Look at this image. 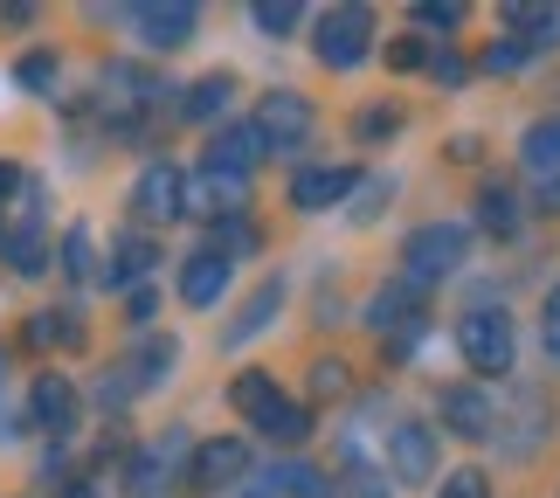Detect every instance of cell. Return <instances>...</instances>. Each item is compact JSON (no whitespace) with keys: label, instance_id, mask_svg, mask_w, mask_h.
I'll list each match as a JSON object with an SVG mask.
<instances>
[{"label":"cell","instance_id":"1","mask_svg":"<svg viewBox=\"0 0 560 498\" xmlns=\"http://www.w3.org/2000/svg\"><path fill=\"white\" fill-rule=\"evenodd\" d=\"M229 402H235V416H249L270 443H305L312 437V408H298L270 374H235L229 381Z\"/></svg>","mask_w":560,"mask_h":498},{"label":"cell","instance_id":"2","mask_svg":"<svg viewBox=\"0 0 560 498\" xmlns=\"http://www.w3.org/2000/svg\"><path fill=\"white\" fill-rule=\"evenodd\" d=\"M457 346H464L470 374H485V381L512 374V360H520V333H512V319H505L499 305H478V312H464Z\"/></svg>","mask_w":560,"mask_h":498},{"label":"cell","instance_id":"3","mask_svg":"<svg viewBox=\"0 0 560 498\" xmlns=\"http://www.w3.org/2000/svg\"><path fill=\"white\" fill-rule=\"evenodd\" d=\"M464 250H470V229L464 222H422L416 235H408V250H401V277L416 291H429L436 277H450L464 264Z\"/></svg>","mask_w":560,"mask_h":498},{"label":"cell","instance_id":"4","mask_svg":"<svg viewBox=\"0 0 560 498\" xmlns=\"http://www.w3.org/2000/svg\"><path fill=\"white\" fill-rule=\"evenodd\" d=\"M312 49H318L326 70H353V62L374 49V14L368 8H326L312 21Z\"/></svg>","mask_w":560,"mask_h":498},{"label":"cell","instance_id":"5","mask_svg":"<svg viewBox=\"0 0 560 498\" xmlns=\"http://www.w3.org/2000/svg\"><path fill=\"white\" fill-rule=\"evenodd\" d=\"M256 139H264V153H298V146L312 139V97L298 91H264L256 97Z\"/></svg>","mask_w":560,"mask_h":498},{"label":"cell","instance_id":"6","mask_svg":"<svg viewBox=\"0 0 560 498\" xmlns=\"http://www.w3.org/2000/svg\"><path fill=\"white\" fill-rule=\"evenodd\" d=\"M187 478L201 485V491H229V485H243V478H249V443H243V437H208L201 450H194Z\"/></svg>","mask_w":560,"mask_h":498},{"label":"cell","instance_id":"7","mask_svg":"<svg viewBox=\"0 0 560 498\" xmlns=\"http://www.w3.org/2000/svg\"><path fill=\"white\" fill-rule=\"evenodd\" d=\"M132 215H139V222H174V215H187V181H180V166H166V160L145 166L139 187H132Z\"/></svg>","mask_w":560,"mask_h":498},{"label":"cell","instance_id":"8","mask_svg":"<svg viewBox=\"0 0 560 498\" xmlns=\"http://www.w3.org/2000/svg\"><path fill=\"white\" fill-rule=\"evenodd\" d=\"M256 160H264V139H256V125H222V132L208 139V153H201V173H222V181H249Z\"/></svg>","mask_w":560,"mask_h":498},{"label":"cell","instance_id":"9","mask_svg":"<svg viewBox=\"0 0 560 498\" xmlns=\"http://www.w3.org/2000/svg\"><path fill=\"white\" fill-rule=\"evenodd\" d=\"M132 28L145 49H180V42L201 28V14L187 8V0H145V8H132Z\"/></svg>","mask_w":560,"mask_h":498},{"label":"cell","instance_id":"10","mask_svg":"<svg viewBox=\"0 0 560 498\" xmlns=\"http://www.w3.org/2000/svg\"><path fill=\"white\" fill-rule=\"evenodd\" d=\"M520 160L533 173V187H540V208H560V118H540L520 146Z\"/></svg>","mask_w":560,"mask_h":498},{"label":"cell","instance_id":"11","mask_svg":"<svg viewBox=\"0 0 560 498\" xmlns=\"http://www.w3.org/2000/svg\"><path fill=\"white\" fill-rule=\"evenodd\" d=\"M436 408H443V422L457 429V437H499V408H491V395H485V387H470V381L443 387Z\"/></svg>","mask_w":560,"mask_h":498},{"label":"cell","instance_id":"12","mask_svg":"<svg viewBox=\"0 0 560 498\" xmlns=\"http://www.w3.org/2000/svg\"><path fill=\"white\" fill-rule=\"evenodd\" d=\"M387 464H395V478H401V485L436 478V429L401 422V429H395V443H387Z\"/></svg>","mask_w":560,"mask_h":498},{"label":"cell","instance_id":"13","mask_svg":"<svg viewBox=\"0 0 560 498\" xmlns=\"http://www.w3.org/2000/svg\"><path fill=\"white\" fill-rule=\"evenodd\" d=\"M28 416L49 429V437H70V429H77V387L62 381V374H42L28 387Z\"/></svg>","mask_w":560,"mask_h":498},{"label":"cell","instance_id":"14","mask_svg":"<svg viewBox=\"0 0 560 498\" xmlns=\"http://www.w3.org/2000/svg\"><path fill=\"white\" fill-rule=\"evenodd\" d=\"M353 187H360L353 166H312V173H298V181H291V201L305 208V215H318V208H339V194H353Z\"/></svg>","mask_w":560,"mask_h":498},{"label":"cell","instance_id":"15","mask_svg":"<svg viewBox=\"0 0 560 498\" xmlns=\"http://www.w3.org/2000/svg\"><path fill=\"white\" fill-rule=\"evenodd\" d=\"M222 291H229V256L194 250L187 264H180V305H214Z\"/></svg>","mask_w":560,"mask_h":498},{"label":"cell","instance_id":"16","mask_svg":"<svg viewBox=\"0 0 560 498\" xmlns=\"http://www.w3.org/2000/svg\"><path fill=\"white\" fill-rule=\"evenodd\" d=\"M243 187L249 181H222V173H201V181H187V215H229L243 208Z\"/></svg>","mask_w":560,"mask_h":498},{"label":"cell","instance_id":"17","mask_svg":"<svg viewBox=\"0 0 560 498\" xmlns=\"http://www.w3.org/2000/svg\"><path fill=\"white\" fill-rule=\"evenodd\" d=\"M505 21H512V35H520V49H533V42H560V8H505Z\"/></svg>","mask_w":560,"mask_h":498},{"label":"cell","instance_id":"18","mask_svg":"<svg viewBox=\"0 0 560 498\" xmlns=\"http://www.w3.org/2000/svg\"><path fill=\"white\" fill-rule=\"evenodd\" d=\"M270 491H284V498H332V478H326V471H312V464H277L270 471Z\"/></svg>","mask_w":560,"mask_h":498},{"label":"cell","instance_id":"19","mask_svg":"<svg viewBox=\"0 0 560 498\" xmlns=\"http://www.w3.org/2000/svg\"><path fill=\"white\" fill-rule=\"evenodd\" d=\"M229 97H235V77H222V70H214V77H201V83H194V91L180 97V112H187V118H214Z\"/></svg>","mask_w":560,"mask_h":498},{"label":"cell","instance_id":"20","mask_svg":"<svg viewBox=\"0 0 560 498\" xmlns=\"http://www.w3.org/2000/svg\"><path fill=\"white\" fill-rule=\"evenodd\" d=\"M478 222L491 235H512V229H520V201H512V187H478Z\"/></svg>","mask_w":560,"mask_h":498},{"label":"cell","instance_id":"21","mask_svg":"<svg viewBox=\"0 0 560 498\" xmlns=\"http://www.w3.org/2000/svg\"><path fill=\"white\" fill-rule=\"evenodd\" d=\"M8 264L28 277V270H42V229L35 222H21V229H8Z\"/></svg>","mask_w":560,"mask_h":498},{"label":"cell","instance_id":"22","mask_svg":"<svg viewBox=\"0 0 560 498\" xmlns=\"http://www.w3.org/2000/svg\"><path fill=\"white\" fill-rule=\"evenodd\" d=\"M249 21L264 35H291L298 21H305V8H298V0H264V8H249Z\"/></svg>","mask_w":560,"mask_h":498},{"label":"cell","instance_id":"23","mask_svg":"<svg viewBox=\"0 0 560 498\" xmlns=\"http://www.w3.org/2000/svg\"><path fill=\"white\" fill-rule=\"evenodd\" d=\"M436 498H491V478L478 464H464V471H450V478L436 485Z\"/></svg>","mask_w":560,"mask_h":498},{"label":"cell","instance_id":"24","mask_svg":"<svg viewBox=\"0 0 560 498\" xmlns=\"http://www.w3.org/2000/svg\"><path fill=\"white\" fill-rule=\"evenodd\" d=\"M214 256H243V250H256V229L243 222V215H229L222 229H214V243H208Z\"/></svg>","mask_w":560,"mask_h":498},{"label":"cell","instance_id":"25","mask_svg":"<svg viewBox=\"0 0 560 498\" xmlns=\"http://www.w3.org/2000/svg\"><path fill=\"white\" fill-rule=\"evenodd\" d=\"M153 243H139V235H132V243H118V256H112V277H118V285H125V277H139V270H153Z\"/></svg>","mask_w":560,"mask_h":498},{"label":"cell","instance_id":"26","mask_svg":"<svg viewBox=\"0 0 560 498\" xmlns=\"http://www.w3.org/2000/svg\"><path fill=\"white\" fill-rule=\"evenodd\" d=\"M49 77H56V56L49 49H35V56L14 62V83H21V91H49Z\"/></svg>","mask_w":560,"mask_h":498},{"label":"cell","instance_id":"27","mask_svg":"<svg viewBox=\"0 0 560 498\" xmlns=\"http://www.w3.org/2000/svg\"><path fill=\"white\" fill-rule=\"evenodd\" d=\"M62 270H70V277H91V229H70V235H62Z\"/></svg>","mask_w":560,"mask_h":498},{"label":"cell","instance_id":"28","mask_svg":"<svg viewBox=\"0 0 560 498\" xmlns=\"http://www.w3.org/2000/svg\"><path fill=\"white\" fill-rule=\"evenodd\" d=\"M395 125H401L395 104H374V112H360V118H353V132H360V139H387Z\"/></svg>","mask_w":560,"mask_h":498},{"label":"cell","instance_id":"29","mask_svg":"<svg viewBox=\"0 0 560 498\" xmlns=\"http://www.w3.org/2000/svg\"><path fill=\"white\" fill-rule=\"evenodd\" d=\"M464 8L457 0H429V8H416V28H457Z\"/></svg>","mask_w":560,"mask_h":498},{"label":"cell","instance_id":"30","mask_svg":"<svg viewBox=\"0 0 560 498\" xmlns=\"http://www.w3.org/2000/svg\"><path fill=\"white\" fill-rule=\"evenodd\" d=\"M153 312H160V291H153V285H132V298H125V319H132V326H145Z\"/></svg>","mask_w":560,"mask_h":498},{"label":"cell","instance_id":"31","mask_svg":"<svg viewBox=\"0 0 560 498\" xmlns=\"http://www.w3.org/2000/svg\"><path fill=\"white\" fill-rule=\"evenodd\" d=\"M540 339H547V354L560 360V285L547 291V312H540Z\"/></svg>","mask_w":560,"mask_h":498},{"label":"cell","instance_id":"32","mask_svg":"<svg viewBox=\"0 0 560 498\" xmlns=\"http://www.w3.org/2000/svg\"><path fill=\"white\" fill-rule=\"evenodd\" d=\"M387 62H395V70H416V62H429V49H422V42H395Z\"/></svg>","mask_w":560,"mask_h":498},{"label":"cell","instance_id":"33","mask_svg":"<svg viewBox=\"0 0 560 498\" xmlns=\"http://www.w3.org/2000/svg\"><path fill=\"white\" fill-rule=\"evenodd\" d=\"M429 70H436L443 83H464L470 70H464V56H429Z\"/></svg>","mask_w":560,"mask_h":498},{"label":"cell","instance_id":"34","mask_svg":"<svg viewBox=\"0 0 560 498\" xmlns=\"http://www.w3.org/2000/svg\"><path fill=\"white\" fill-rule=\"evenodd\" d=\"M14 187H21V166H14V160H0V201H8Z\"/></svg>","mask_w":560,"mask_h":498},{"label":"cell","instance_id":"35","mask_svg":"<svg viewBox=\"0 0 560 498\" xmlns=\"http://www.w3.org/2000/svg\"><path fill=\"white\" fill-rule=\"evenodd\" d=\"M243 498H277V491H243Z\"/></svg>","mask_w":560,"mask_h":498},{"label":"cell","instance_id":"36","mask_svg":"<svg viewBox=\"0 0 560 498\" xmlns=\"http://www.w3.org/2000/svg\"><path fill=\"white\" fill-rule=\"evenodd\" d=\"M77 498H91V491H77Z\"/></svg>","mask_w":560,"mask_h":498}]
</instances>
